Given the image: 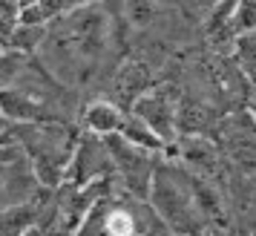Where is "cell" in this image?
I'll return each mask as SVG.
<instances>
[{"instance_id":"cell-1","label":"cell","mask_w":256,"mask_h":236,"mask_svg":"<svg viewBox=\"0 0 256 236\" xmlns=\"http://www.w3.org/2000/svg\"><path fill=\"white\" fill-rule=\"evenodd\" d=\"M147 199L170 234L202 236L204 222L210 216H219V199L204 184H196L193 176L173 170L167 162H158L152 170Z\"/></svg>"},{"instance_id":"cell-2","label":"cell","mask_w":256,"mask_h":236,"mask_svg":"<svg viewBox=\"0 0 256 236\" xmlns=\"http://www.w3.org/2000/svg\"><path fill=\"white\" fill-rule=\"evenodd\" d=\"M106 142V150L112 156V164L124 173L130 184V193L132 196H138V199H147V193H150V178H152V170H156V158L158 153H152V150H144V147H136V144H130L127 138H121V136H104Z\"/></svg>"},{"instance_id":"cell-3","label":"cell","mask_w":256,"mask_h":236,"mask_svg":"<svg viewBox=\"0 0 256 236\" xmlns=\"http://www.w3.org/2000/svg\"><path fill=\"white\" fill-rule=\"evenodd\" d=\"M132 116H138L164 144L176 142V106L162 90H147L132 101Z\"/></svg>"},{"instance_id":"cell-4","label":"cell","mask_w":256,"mask_h":236,"mask_svg":"<svg viewBox=\"0 0 256 236\" xmlns=\"http://www.w3.org/2000/svg\"><path fill=\"white\" fill-rule=\"evenodd\" d=\"M124 118H127V112L118 104H112V101H92L84 110V127L92 136L104 138V136H116L121 130Z\"/></svg>"},{"instance_id":"cell-5","label":"cell","mask_w":256,"mask_h":236,"mask_svg":"<svg viewBox=\"0 0 256 236\" xmlns=\"http://www.w3.org/2000/svg\"><path fill=\"white\" fill-rule=\"evenodd\" d=\"M118 136H121V138H127L130 144H136V147L152 150V153H164V150H167V144H164L162 138H158V136H156V132H152L138 116H132V112L124 118V124H121Z\"/></svg>"},{"instance_id":"cell-6","label":"cell","mask_w":256,"mask_h":236,"mask_svg":"<svg viewBox=\"0 0 256 236\" xmlns=\"http://www.w3.org/2000/svg\"><path fill=\"white\" fill-rule=\"evenodd\" d=\"M228 26L233 38H242L256 32V0H233L228 12Z\"/></svg>"},{"instance_id":"cell-7","label":"cell","mask_w":256,"mask_h":236,"mask_svg":"<svg viewBox=\"0 0 256 236\" xmlns=\"http://www.w3.org/2000/svg\"><path fill=\"white\" fill-rule=\"evenodd\" d=\"M182 158L187 164L198 167V170H213L216 167V150L198 136H187L182 142Z\"/></svg>"},{"instance_id":"cell-8","label":"cell","mask_w":256,"mask_h":236,"mask_svg":"<svg viewBox=\"0 0 256 236\" xmlns=\"http://www.w3.org/2000/svg\"><path fill=\"white\" fill-rule=\"evenodd\" d=\"M44 40H46V26H26V24H18L12 29V35L6 38V44L12 49H24V52H35Z\"/></svg>"},{"instance_id":"cell-9","label":"cell","mask_w":256,"mask_h":236,"mask_svg":"<svg viewBox=\"0 0 256 236\" xmlns=\"http://www.w3.org/2000/svg\"><path fill=\"white\" fill-rule=\"evenodd\" d=\"M38 6H40V12L46 18V24H55L58 18L70 12V3L66 0H38Z\"/></svg>"},{"instance_id":"cell-10","label":"cell","mask_w":256,"mask_h":236,"mask_svg":"<svg viewBox=\"0 0 256 236\" xmlns=\"http://www.w3.org/2000/svg\"><path fill=\"white\" fill-rule=\"evenodd\" d=\"M18 24H26V26H49L38 3H35V6H24V9L18 12Z\"/></svg>"},{"instance_id":"cell-11","label":"cell","mask_w":256,"mask_h":236,"mask_svg":"<svg viewBox=\"0 0 256 236\" xmlns=\"http://www.w3.org/2000/svg\"><path fill=\"white\" fill-rule=\"evenodd\" d=\"M70 3V9H81V6H92L95 0H66Z\"/></svg>"},{"instance_id":"cell-12","label":"cell","mask_w":256,"mask_h":236,"mask_svg":"<svg viewBox=\"0 0 256 236\" xmlns=\"http://www.w3.org/2000/svg\"><path fill=\"white\" fill-rule=\"evenodd\" d=\"M20 236H46V234H44L40 228H35V224H32V228H26V230H24Z\"/></svg>"},{"instance_id":"cell-13","label":"cell","mask_w":256,"mask_h":236,"mask_svg":"<svg viewBox=\"0 0 256 236\" xmlns=\"http://www.w3.org/2000/svg\"><path fill=\"white\" fill-rule=\"evenodd\" d=\"M18 3H20V9H24V6H35L38 0H18Z\"/></svg>"},{"instance_id":"cell-14","label":"cell","mask_w":256,"mask_h":236,"mask_svg":"<svg viewBox=\"0 0 256 236\" xmlns=\"http://www.w3.org/2000/svg\"><path fill=\"white\" fill-rule=\"evenodd\" d=\"M3 121H6V116H3V112H0V124H3Z\"/></svg>"},{"instance_id":"cell-15","label":"cell","mask_w":256,"mask_h":236,"mask_svg":"<svg viewBox=\"0 0 256 236\" xmlns=\"http://www.w3.org/2000/svg\"><path fill=\"white\" fill-rule=\"evenodd\" d=\"M170 236H184V234H170Z\"/></svg>"}]
</instances>
